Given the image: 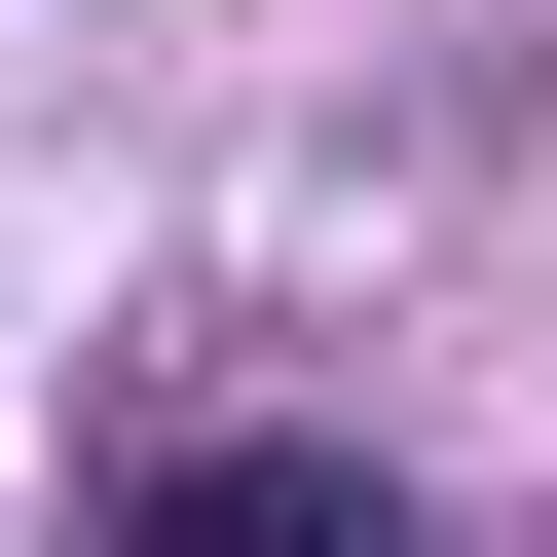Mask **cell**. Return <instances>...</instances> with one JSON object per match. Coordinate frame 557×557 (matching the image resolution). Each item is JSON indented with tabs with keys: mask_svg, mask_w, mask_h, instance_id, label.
Returning <instances> with one entry per match:
<instances>
[{
	"mask_svg": "<svg viewBox=\"0 0 557 557\" xmlns=\"http://www.w3.org/2000/svg\"><path fill=\"white\" fill-rule=\"evenodd\" d=\"M112 557H446L409 483H335V446H149L112 483Z\"/></svg>",
	"mask_w": 557,
	"mask_h": 557,
	"instance_id": "cell-1",
	"label": "cell"
}]
</instances>
